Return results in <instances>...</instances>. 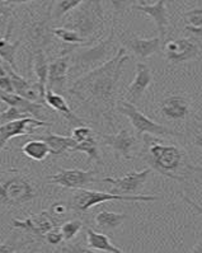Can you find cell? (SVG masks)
<instances>
[{
  "label": "cell",
  "instance_id": "ac0fdd59",
  "mask_svg": "<svg viewBox=\"0 0 202 253\" xmlns=\"http://www.w3.org/2000/svg\"><path fill=\"white\" fill-rule=\"evenodd\" d=\"M191 104L183 95H170L166 97L161 104V111L163 116L169 120H183L190 113Z\"/></svg>",
  "mask_w": 202,
  "mask_h": 253
},
{
  "label": "cell",
  "instance_id": "484cf974",
  "mask_svg": "<svg viewBox=\"0 0 202 253\" xmlns=\"http://www.w3.org/2000/svg\"><path fill=\"white\" fill-rule=\"evenodd\" d=\"M22 153L30 159L36 162L45 161L47 158V155L51 154L47 143L42 140V139H40V140L27 141V143L22 146Z\"/></svg>",
  "mask_w": 202,
  "mask_h": 253
},
{
  "label": "cell",
  "instance_id": "4dcf8cb0",
  "mask_svg": "<svg viewBox=\"0 0 202 253\" xmlns=\"http://www.w3.org/2000/svg\"><path fill=\"white\" fill-rule=\"evenodd\" d=\"M24 117H30V116H27L26 113L21 112L18 108L8 106V108H6L5 111L0 112V125H1V124H6V122L15 121V120L24 119Z\"/></svg>",
  "mask_w": 202,
  "mask_h": 253
},
{
  "label": "cell",
  "instance_id": "7c38bea8",
  "mask_svg": "<svg viewBox=\"0 0 202 253\" xmlns=\"http://www.w3.org/2000/svg\"><path fill=\"white\" fill-rule=\"evenodd\" d=\"M69 69H70V54H63L51 61L48 66L47 90L64 94L68 90Z\"/></svg>",
  "mask_w": 202,
  "mask_h": 253
},
{
  "label": "cell",
  "instance_id": "d6a6232c",
  "mask_svg": "<svg viewBox=\"0 0 202 253\" xmlns=\"http://www.w3.org/2000/svg\"><path fill=\"white\" fill-rule=\"evenodd\" d=\"M184 18L187 19L190 27L202 28V8L192 9L190 12L184 13Z\"/></svg>",
  "mask_w": 202,
  "mask_h": 253
},
{
  "label": "cell",
  "instance_id": "4316f807",
  "mask_svg": "<svg viewBox=\"0 0 202 253\" xmlns=\"http://www.w3.org/2000/svg\"><path fill=\"white\" fill-rule=\"evenodd\" d=\"M73 152H81L84 153V154L88 155V159H89V161H94L98 164L103 163L101 158V154H99L98 141L95 139V135L88 137V139L81 141V143H77V145L74 146Z\"/></svg>",
  "mask_w": 202,
  "mask_h": 253
},
{
  "label": "cell",
  "instance_id": "6da1fadb",
  "mask_svg": "<svg viewBox=\"0 0 202 253\" xmlns=\"http://www.w3.org/2000/svg\"><path fill=\"white\" fill-rule=\"evenodd\" d=\"M130 56L125 47H120L106 63L81 75L69 88V94L81 102L88 110L112 119L119 103V82Z\"/></svg>",
  "mask_w": 202,
  "mask_h": 253
},
{
  "label": "cell",
  "instance_id": "ba28073f",
  "mask_svg": "<svg viewBox=\"0 0 202 253\" xmlns=\"http://www.w3.org/2000/svg\"><path fill=\"white\" fill-rule=\"evenodd\" d=\"M51 122L42 121L35 117H24L21 120L6 122L0 125V152L5 148L8 141L13 137L32 135L39 127H50Z\"/></svg>",
  "mask_w": 202,
  "mask_h": 253
},
{
  "label": "cell",
  "instance_id": "f1b7e54d",
  "mask_svg": "<svg viewBox=\"0 0 202 253\" xmlns=\"http://www.w3.org/2000/svg\"><path fill=\"white\" fill-rule=\"evenodd\" d=\"M84 0H60L59 3L56 4V6L54 8V12H52V18L59 21L63 17H65L66 14H69L70 12H73L74 9H77L78 6L83 3Z\"/></svg>",
  "mask_w": 202,
  "mask_h": 253
},
{
  "label": "cell",
  "instance_id": "52a82bcc",
  "mask_svg": "<svg viewBox=\"0 0 202 253\" xmlns=\"http://www.w3.org/2000/svg\"><path fill=\"white\" fill-rule=\"evenodd\" d=\"M117 111L122 115H125L127 117L128 121L131 122L132 127L135 128V131L139 136L141 135H153V136H181L179 132H175L172 128L166 127V126L158 124V122L153 121L152 119H149L145 116L141 111L137 110L135 107L134 103H131L128 101H119L117 103Z\"/></svg>",
  "mask_w": 202,
  "mask_h": 253
},
{
  "label": "cell",
  "instance_id": "9c48e42d",
  "mask_svg": "<svg viewBox=\"0 0 202 253\" xmlns=\"http://www.w3.org/2000/svg\"><path fill=\"white\" fill-rule=\"evenodd\" d=\"M48 181L52 185L61 186L72 190H79L93 183H99L102 179L95 176L94 170L81 169H61L55 174L48 176Z\"/></svg>",
  "mask_w": 202,
  "mask_h": 253
},
{
  "label": "cell",
  "instance_id": "cb8c5ba5",
  "mask_svg": "<svg viewBox=\"0 0 202 253\" xmlns=\"http://www.w3.org/2000/svg\"><path fill=\"white\" fill-rule=\"evenodd\" d=\"M43 141H46L50 148V153L52 155H61L68 152H73L77 141L72 136H63V135L48 134L41 136Z\"/></svg>",
  "mask_w": 202,
  "mask_h": 253
},
{
  "label": "cell",
  "instance_id": "2e32d148",
  "mask_svg": "<svg viewBox=\"0 0 202 253\" xmlns=\"http://www.w3.org/2000/svg\"><path fill=\"white\" fill-rule=\"evenodd\" d=\"M0 101L4 102L8 106L18 108L21 112L26 113L27 116L35 117V119H41L46 112L45 104L40 103V102L30 101V99L24 98L22 95L17 93H4L0 92Z\"/></svg>",
  "mask_w": 202,
  "mask_h": 253
},
{
  "label": "cell",
  "instance_id": "ffe728a7",
  "mask_svg": "<svg viewBox=\"0 0 202 253\" xmlns=\"http://www.w3.org/2000/svg\"><path fill=\"white\" fill-rule=\"evenodd\" d=\"M163 41L161 37H153V39H140V37H131L126 41L128 50L132 52L136 57L141 60H145L152 55L157 54L162 48Z\"/></svg>",
  "mask_w": 202,
  "mask_h": 253
},
{
  "label": "cell",
  "instance_id": "f546056e",
  "mask_svg": "<svg viewBox=\"0 0 202 253\" xmlns=\"http://www.w3.org/2000/svg\"><path fill=\"white\" fill-rule=\"evenodd\" d=\"M83 228V221L79 220V219H72V220H68L60 226V229L63 232L64 239L66 242L72 241L79 234V232Z\"/></svg>",
  "mask_w": 202,
  "mask_h": 253
},
{
  "label": "cell",
  "instance_id": "83f0119b",
  "mask_svg": "<svg viewBox=\"0 0 202 253\" xmlns=\"http://www.w3.org/2000/svg\"><path fill=\"white\" fill-rule=\"evenodd\" d=\"M52 33L54 36L57 37L59 40H61L63 42L68 43L70 46H86L89 45L83 37H81V35L74 30H70V28L66 27H56L52 28Z\"/></svg>",
  "mask_w": 202,
  "mask_h": 253
},
{
  "label": "cell",
  "instance_id": "7bdbcfd3",
  "mask_svg": "<svg viewBox=\"0 0 202 253\" xmlns=\"http://www.w3.org/2000/svg\"><path fill=\"white\" fill-rule=\"evenodd\" d=\"M32 1V0H9V4H24Z\"/></svg>",
  "mask_w": 202,
  "mask_h": 253
},
{
  "label": "cell",
  "instance_id": "8992f818",
  "mask_svg": "<svg viewBox=\"0 0 202 253\" xmlns=\"http://www.w3.org/2000/svg\"><path fill=\"white\" fill-rule=\"evenodd\" d=\"M37 190L33 182L22 173L0 181V201L8 206H21L31 203L37 197Z\"/></svg>",
  "mask_w": 202,
  "mask_h": 253
},
{
  "label": "cell",
  "instance_id": "9a60e30c",
  "mask_svg": "<svg viewBox=\"0 0 202 253\" xmlns=\"http://www.w3.org/2000/svg\"><path fill=\"white\" fill-rule=\"evenodd\" d=\"M153 82V74L152 70L146 65L145 63H137L136 64V75H135L134 81L131 82V84L127 88V101L131 103H137L140 99L143 98V95L145 94L146 89Z\"/></svg>",
  "mask_w": 202,
  "mask_h": 253
},
{
  "label": "cell",
  "instance_id": "ab89813d",
  "mask_svg": "<svg viewBox=\"0 0 202 253\" xmlns=\"http://www.w3.org/2000/svg\"><path fill=\"white\" fill-rule=\"evenodd\" d=\"M10 8L8 6V4L3 3V1H0V17H3V15H6L9 13Z\"/></svg>",
  "mask_w": 202,
  "mask_h": 253
},
{
  "label": "cell",
  "instance_id": "836d02e7",
  "mask_svg": "<svg viewBox=\"0 0 202 253\" xmlns=\"http://www.w3.org/2000/svg\"><path fill=\"white\" fill-rule=\"evenodd\" d=\"M93 135H95V134L92 128L88 127V126H85V125H81V126H75V127L73 128L72 137L74 139L75 141H77V143H81V141L85 140V139L93 136Z\"/></svg>",
  "mask_w": 202,
  "mask_h": 253
},
{
  "label": "cell",
  "instance_id": "60d3db41",
  "mask_svg": "<svg viewBox=\"0 0 202 253\" xmlns=\"http://www.w3.org/2000/svg\"><path fill=\"white\" fill-rule=\"evenodd\" d=\"M195 144L202 150V132H200V134H197L196 136H195Z\"/></svg>",
  "mask_w": 202,
  "mask_h": 253
},
{
  "label": "cell",
  "instance_id": "30bf717a",
  "mask_svg": "<svg viewBox=\"0 0 202 253\" xmlns=\"http://www.w3.org/2000/svg\"><path fill=\"white\" fill-rule=\"evenodd\" d=\"M152 173V168H145L143 170H134L123 177L120 178H103L102 182L112 185V194H121V195H139L141 188L145 186L146 181L149 178V174Z\"/></svg>",
  "mask_w": 202,
  "mask_h": 253
},
{
  "label": "cell",
  "instance_id": "e0dca14e",
  "mask_svg": "<svg viewBox=\"0 0 202 253\" xmlns=\"http://www.w3.org/2000/svg\"><path fill=\"white\" fill-rule=\"evenodd\" d=\"M131 9L137 10V12H141L144 14L149 15L154 21L162 41L165 40L166 27H168V14H166L165 0H157V3L152 4V5H149V4L132 5Z\"/></svg>",
  "mask_w": 202,
  "mask_h": 253
},
{
  "label": "cell",
  "instance_id": "5bb4252c",
  "mask_svg": "<svg viewBox=\"0 0 202 253\" xmlns=\"http://www.w3.org/2000/svg\"><path fill=\"white\" fill-rule=\"evenodd\" d=\"M99 137L104 145L110 146L117 157L132 159V153L137 146V139L128 130L123 128L116 134H101Z\"/></svg>",
  "mask_w": 202,
  "mask_h": 253
},
{
  "label": "cell",
  "instance_id": "4fadbf2b",
  "mask_svg": "<svg viewBox=\"0 0 202 253\" xmlns=\"http://www.w3.org/2000/svg\"><path fill=\"white\" fill-rule=\"evenodd\" d=\"M12 225L13 228L26 230L31 234L45 238L46 233L57 226V220L51 215L50 211H41L40 214L31 215L24 220L13 219Z\"/></svg>",
  "mask_w": 202,
  "mask_h": 253
},
{
  "label": "cell",
  "instance_id": "8fae6325",
  "mask_svg": "<svg viewBox=\"0 0 202 253\" xmlns=\"http://www.w3.org/2000/svg\"><path fill=\"white\" fill-rule=\"evenodd\" d=\"M164 56L173 64L186 63L199 55L200 48L192 39H178L164 42Z\"/></svg>",
  "mask_w": 202,
  "mask_h": 253
},
{
  "label": "cell",
  "instance_id": "ee69618b",
  "mask_svg": "<svg viewBox=\"0 0 202 253\" xmlns=\"http://www.w3.org/2000/svg\"><path fill=\"white\" fill-rule=\"evenodd\" d=\"M0 1H3V3L5 4H9V0H0Z\"/></svg>",
  "mask_w": 202,
  "mask_h": 253
},
{
  "label": "cell",
  "instance_id": "d6986e66",
  "mask_svg": "<svg viewBox=\"0 0 202 253\" xmlns=\"http://www.w3.org/2000/svg\"><path fill=\"white\" fill-rule=\"evenodd\" d=\"M45 103L46 106H48L50 108H52L54 111H56L57 113H60L69 124H72L74 126H81L85 125V122L78 116L77 113L73 112V110L69 107L68 102L64 98L63 94H59V93L51 92L47 90L45 95Z\"/></svg>",
  "mask_w": 202,
  "mask_h": 253
},
{
  "label": "cell",
  "instance_id": "e575fe53",
  "mask_svg": "<svg viewBox=\"0 0 202 253\" xmlns=\"http://www.w3.org/2000/svg\"><path fill=\"white\" fill-rule=\"evenodd\" d=\"M69 209H72L70 205H68L66 203H63V201H59V203L52 204L48 211L51 212V215H52L56 220H60V219H63V217L66 216Z\"/></svg>",
  "mask_w": 202,
  "mask_h": 253
},
{
  "label": "cell",
  "instance_id": "603a6c76",
  "mask_svg": "<svg viewBox=\"0 0 202 253\" xmlns=\"http://www.w3.org/2000/svg\"><path fill=\"white\" fill-rule=\"evenodd\" d=\"M13 26H14V23L12 21L9 23V26H8L5 36L0 37V59L3 60L4 63L9 64L15 72H18L17 64H15V54H17V50H18L19 45H21V40L15 42H10V35H12Z\"/></svg>",
  "mask_w": 202,
  "mask_h": 253
},
{
  "label": "cell",
  "instance_id": "3957f363",
  "mask_svg": "<svg viewBox=\"0 0 202 253\" xmlns=\"http://www.w3.org/2000/svg\"><path fill=\"white\" fill-rule=\"evenodd\" d=\"M64 27L77 31L88 43H92L104 32V12L102 0H84L74 13L64 22Z\"/></svg>",
  "mask_w": 202,
  "mask_h": 253
},
{
  "label": "cell",
  "instance_id": "74e56055",
  "mask_svg": "<svg viewBox=\"0 0 202 253\" xmlns=\"http://www.w3.org/2000/svg\"><path fill=\"white\" fill-rule=\"evenodd\" d=\"M181 196H182V200H183L184 203L188 204V205H190L191 208H192L193 210H195V211L197 212V214L201 215V216H202V205H200V204L195 203L193 200H191L190 197H187V196H184V195H181Z\"/></svg>",
  "mask_w": 202,
  "mask_h": 253
},
{
  "label": "cell",
  "instance_id": "d4e9b609",
  "mask_svg": "<svg viewBox=\"0 0 202 253\" xmlns=\"http://www.w3.org/2000/svg\"><path fill=\"white\" fill-rule=\"evenodd\" d=\"M125 214H120V212H111L107 210H102L98 214L95 215V224L98 228L103 230H113L117 229L123 224L126 220Z\"/></svg>",
  "mask_w": 202,
  "mask_h": 253
},
{
  "label": "cell",
  "instance_id": "7a4b0ae2",
  "mask_svg": "<svg viewBox=\"0 0 202 253\" xmlns=\"http://www.w3.org/2000/svg\"><path fill=\"white\" fill-rule=\"evenodd\" d=\"M152 136L153 135H145L144 137L146 141L144 159L152 170L177 182H184L192 173H202V168L191 162L187 152L181 146L164 144Z\"/></svg>",
  "mask_w": 202,
  "mask_h": 253
},
{
  "label": "cell",
  "instance_id": "d590c367",
  "mask_svg": "<svg viewBox=\"0 0 202 253\" xmlns=\"http://www.w3.org/2000/svg\"><path fill=\"white\" fill-rule=\"evenodd\" d=\"M45 239L48 244H51V246H59V244H61L65 241V239H64L63 232L60 229V226H55V228H52L50 232L46 233Z\"/></svg>",
  "mask_w": 202,
  "mask_h": 253
},
{
  "label": "cell",
  "instance_id": "5b68a950",
  "mask_svg": "<svg viewBox=\"0 0 202 253\" xmlns=\"http://www.w3.org/2000/svg\"><path fill=\"white\" fill-rule=\"evenodd\" d=\"M159 197L153 195H121L112 194V192H103V191L86 190V188H79L74 192L70 201V208L74 209L75 211L86 212L93 206L101 205L103 203L110 201H125V203H153L158 201Z\"/></svg>",
  "mask_w": 202,
  "mask_h": 253
},
{
  "label": "cell",
  "instance_id": "f35d334b",
  "mask_svg": "<svg viewBox=\"0 0 202 253\" xmlns=\"http://www.w3.org/2000/svg\"><path fill=\"white\" fill-rule=\"evenodd\" d=\"M18 248L15 247V244L12 242H5V243H0V253H12L17 252Z\"/></svg>",
  "mask_w": 202,
  "mask_h": 253
},
{
  "label": "cell",
  "instance_id": "b9f144b4",
  "mask_svg": "<svg viewBox=\"0 0 202 253\" xmlns=\"http://www.w3.org/2000/svg\"><path fill=\"white\" fill-rule=\"evenodd\" d=\"M192 252H196V253H202V242L197 243L195 247L192 248Z\"/></svg>",
  "mask_w": 202,
  "mask_h": 253
},
{
  "label": "cell",
  "instance_id": "44dd1931",
  "mask_svg": "<svg viewBox=\"0 0 202 253\" xmlns=\"http://www.w3.org/2000/svg\"><path fill=\"white\" fill-rule=\"evenodd\" d=\"M32 68L35 75L37 78V85L41 92L42 99L45 101V95L47 92V78H48V66L50 63L47 61V56L43 48H33L32 51Z\"/></svg>",
  "mask_w": 202,
  "mask_h": 253
},
{
  "label": "cell",
  "instance_id": "8d00e7d4",
  "mask_svg": "<svg viewBox=\"0 0 202 253\" xmlns=\"http://www.w3.org/2000/svg\"><path fill=\"white\" fill-rule=\"evenodd\" d=\"M132 1L134 0H111V4H112L113 10L121 14V13H125L126 10L132 8V5H134Z\"/></svg>",
  "mask_w": 202,
  "mask_h": 253
},
{
  "label": "cell",
  "instance_id": "1f68e13d",
  "mask_svg": "<svg viewBox=\"0 0 202 253\" xmlns=\"http://www.w3.org/2000/svg\"><path fill=\"white\" fill-rule=\"evenodd\" d=\"M0 92L14 93V86H13L12 79H10L9 73L6 72L3 61H0Z\"/></svg>",
  "mask_w": 202,
  "mask_h": 253
},
{
  "label": "cell",
  "instance_id": "7402d4cb",
  "mask_svg": "<svg viewBox=\"0 0 202 253\" xmlns=\"http://www.w3.org/2000/svg\"><path fill=\"white\" fill-rule=\"evenodd\" d=\"M86 246L89 251L107 253H123V250L116 247L110 241L107 235L101 232H95L93 228H86Z\"/></svg>",
  "mask_w": 202,
  "mask_h": 253
},
{
  "label": "cell",
  "instance_id": "277c9868",
  "mask_svg": "<svg viewBox=\"0 0 202 253\" xmlns=\"http://www.w3.org/2000/svg\"><path fill=\"white\" fill-rule=\"evenodd\" d=\"M116 45L115 41V32H111L108 39L103 40L98 45L93 46L89 48H77L75 46L73 48L74 52L70 54V69L69 72H73V74H78V78L85 74L92 69L102 65L107 61L108 55L112 54L113 48Z\"/></svg>",
  "mask_w": 202,
  "mask_h": 253
}]
</instances>
